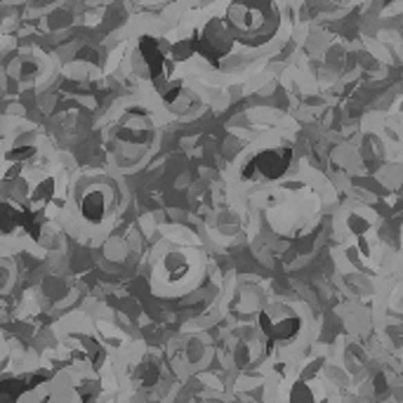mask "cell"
<instances>
[{"instance_id":"1","label":"cell","mask_w":403,"mask_h":403,"mask_svg":"<svg viewBox=\"0 0 403 403\" xmlns=\"http://www.w3.org/2000/svg\"><path fill=\"white\" fill-rule=\"evenodd\" d=\"M227 24L241 43L257 45L276 31L279 12L272 0H236L227 12Z\"/></svg>"},{"instance_id":"2","label":"cell","mask_w":403,"mask_h":403,"mask_svg":"<svg viewBox=\"0 0 403 403\" xmlns=\"http://www.w3.org/2000/svg\"><path fill=\"white\" fill-rule=\"evenodd\" d=\"M292 151L290 149H267L243 168L245 180H279L290 168Z\"/></svg>"},{"instance_id":"3","label":"cell","mask_w":403,"mask_h":403,"mask_svg":"<svg viewBox=\"0 0 403 403\" xmlns=\"http://www.w3.org/2000/svg\"><path fill=\"white\" fill-rule=\"evenodd\" d=\"M140 55H142L144 64L149 66V76L156 80L165 66V53L158 48V43L153 38H142L140 40Z\"/></svg>"},{"instance_id":"4","label":"cell","mask_w":403,"mask_h":403,"mask_svg":"<svg viewBox=\"0 0 403 403\" xmlns=\"http://www.w3.org/2000/svg\"><path fill=\"white\" fill-rule=\"evenodd\" d=\"M262 326H264V332H267L272 339H288L299 330V319L297 316H290L288 321H283V324H276V326L269 324L267 319H262Z\"/></svg>"},{"instance_id":"5","label":"cell","mask_w":403,"mask_h":403,"mask_svg":"<svg viewBox=\"0 0 403 403\" xmlns=\"http://www.w3.org/2000/svg\"><path fill=\"white\" fill-rule=\"evenodd\" d=\"M83 215L88 217L90 222H100L102 215H104V198H102L100 194L85 196V200H83Z\"/></svg>"}]
</instances>
